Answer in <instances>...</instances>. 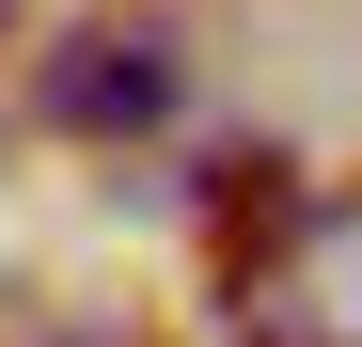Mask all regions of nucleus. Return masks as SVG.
<instances>
[{
  "mask_svg": "<svg viewBox=\"0 0 362 347\" xmlns=\"http://www.w3.org/2000/svg\"><path fill=\"white\" fill-rule=\"evenodd\" d=\"M0 32H16V0H0Z\"/></svg>",
  "mask_w": 362,
  "mask_h": 347,
  "instance_id": "obj_5",
  "label": "nucleus"
},
{
  "mask_svg": "<svg viewBox=\"0 0 362 347\" xmlns=\"http://www.w3.org/2000/svg\"><path fill=\"white\" fill-rule=\"evenodd\" d=\"M236 331H268V347H362V190L284 221V253L252 268Z\"/></svg>",
  "mask_w": 362,
  "mask_h": 347,
  "instance_id": "obj_2",
  "label": "nucleus"
},
{
  "mask_svg": "<svg viewBox=\"0 0 362 347\" xmlns=\"http://www.w3.org/2000/svg\"><path fill=\"white\" fill-rule=\"evenodd\" d=\"M221 347H268V331H221Z\"/></svg>",
  "mask_w": 362,
  "mask_h": 347,
  "instance_id": "obj_4",
  "label": "nucleus"
},
{
  "mask_svg": "<svg viewBox=\"0 0 362 347\" xmlns=\"http://www.w3.org/2000/svg\"><path fill=\"white\" fill-rule=\"evenodd\" d=\"M284 221H299L284 158H221V300H252V268L284 253Z\"/></svg>",
  "mask_w": 362,
  "mask_h": 347,
  "instance_id": "obj_3",
  "label": "nucleus"
},
{
  "mask_svg": "<svg viewBox=\"0 0 362 347\" xmlns=\"http://www.w3.org/2000/svg\"><path fill=\"white\" fill-rule=\"evenodd\" d=\"M173 95H189V47L158 16H79L32 64V127H64V142H158Z\"/></svg>",
  "mask_w": 362,
  "mask_h": 347,
  "instance_id": "obj_1",
  "label": "nucleus"
}]
</instances>
